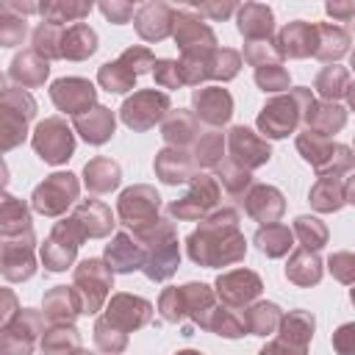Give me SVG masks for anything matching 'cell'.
Listing matches in <instances>:
<instances>
[{"mask_svg": "<svg viewBox=\"0 0 355 355\" xmlns=\"http://www.w3.org/2000/svg\"><path fill=\"white\" fill-rule=\"evenodd\" d=\"M75 194H78V183L69 172L67 175H53L33 191V208L47 214V216H55L75 200Z\"/></svg>", "mask_w": 355, "mask_h": 355, "instance_id": "6da1fadb", "label": "cell"}, {"mask_svg": "<svg viewBox=\"0 0 355 355\" xmlns=\"http://www.w3.org/2000/svg\"><path fill=\"white\" fill-rule=\"evenodd\" d=\"M33 147L44 161L61 164L72 153V133L61 119H47L39 125V130L33 136Z\"/></svg>", "mask_w": 355, "mask_h": 355, "instance_id": "7a4b0ae2", "label": "cell"}, {"mask_svg": "<svg viewBox=\"0 0 355 355\" xmlns=\"http://www.w3.org/2000/svg\"><path fill=\"white\" fill-rule=\"evenodd\" d=\"M169 105V100H166V94H155V92H141V94H136L133 100H128L125 103V108H122V119L130 125V128H150L161 114H164V108Z\"/></svg>", "mask_w": 355, "mask_h": 355, "instance_id": "3957f363", "label": "cell"}, {"mask_svg": "<svg viewBox=\"0 0 355 355\" xmlns=\"http://www.w3.org/2000/svg\"><path fill=\"white\" fill-rule=\"evenodd\" d=\"M50 94H53V100H55V105H58L61 111L75 114V116H80V114H83L80 108L92 105V100H94L92 83H86V80H80V78L55 80L53 89H50Z\"/></svg>", "mask_w": 355, "mask_h": 355, "instance_id": "277c9868", "label": "cell"}, {"mask_svg": "<svg viewBox=\"0 0 355 355\" xmlns=\"http://www.w3.org/2000/svg\"><path fill=\"white\" fill-rule=\"evenodd\" d=\"M75 125H78V130L83 133V139L92 141V144H100V141H105V139L114 133V116H111V111H105V108H94V111H89V114L75 116Z\"/></svg>", "mask_w": 355, "mask_h": 355, "instance_id": "5b68a950", "label": "cell"}, {"mask_svg": "<svg viewBox=\"0 0 355 355\" xmlns=\"http://www.w3.org/2000/svg\"><path fill=\"white\" fill-rule=\"evenodd\" d=\"M14 80H19L22 86H36L47 78V61L39 58V53H25V55H17L14 64H11V72H8Z\"/></svg>", "mask_w": 355, "mask_h": 355, "instance_id": "8992f818", "label": "cell"}, {"mask_svg": "<svg viewBox=\"0 0 355 355\" xmlns=\"http://www.w3.org/2000/svg\"><path fill=\"white\" fill-rule=\"evenodd\" d=\"M94 42H97V36H94L92 28H86V25H75V28H69V31L61 36V55H69V58H86V55L94 53V47H97Z\"/></svg>", "mask_w": 355, "mask_h": 355, "instance_id": "52a82bcc", "label": "cell"}, {"mask_svg": "<svg viewBox=\"0 0 355 355\" xmlns=\"http://www.w3.org/2000/svg\"><path fill=\"white\" fill-rule=\"evenodd\" d=\"M313 33H316V28H308L305 22H294V25L283 28L280 50L291 53V55H305V53L313 50Z\"/></svg>", "mask_w": 355, "mask_h": 355, "instance_id": "ba28073f", "label": "cell"}, {"mask_svg": "<svg viewBox=\"0 0 355 355\" xmlns=\"http://www.w3.org/2000/svg\"><path fill=\"white\" fill-rule=\"evenodd\" d=\"M194 103L197 108L202 111V116L208 122H225L230 116V97L227 92L222 89H214V92H197L194 94Z\"/></svg>", "mask_w": 355, "mask_h": 355, "instance_id": "9c48e42d", "label": "cell"}, {"mask_svg": "<svg viewBox=\"0 0 355 355\" xmlns=\"http://www.w3.org/2000/svg\"><path fill=\"white\" fill-rule=\"evenodd\" d=\"M239 28H241V33H247V36H255V31H258V36H266V33L272 31V11L263 8V6H247V8L241 11Z\"/></svg>", "mask_w": 355, "mask_h": 355, "instance_id": "30bf717a", "label": "cell"}, {"mask_svg": "<svg viewBox=\"0 0 355 355\" xmlns=\"http://www.w3.org/2000/svg\"><path fill=\"white\" fill-rule=\"evenodd\" d=\"M133 78H136V72H133L130 67H125L122 58H119L116 64H105V67L100 69V83H103L108 92H125V89H130V86H133Z\"/></svg>", "mask_w": 355, "mask_h": 355, "instance_id": "8fae6325", "label": "cell"}, {"mask_svg": "<svg viewBox=\"0 0 355 355\" xmlns=\"http://www.w3.org/2000/svg\"><path fill=\"white\" fill-rule=\"evenodd\" d=\"M86 183L94 191H108L119 183V169L108 161H94V164L86 166Z\"/></svg>", "mask_w": 355, "mask_h": 355, "instance_id": "7c38bea8", "label": "cell"}, {"mask_svg": "<svg viewBox=\"0 0 355 355\" xmlns=\"http://www.w3.org/2000/svg\"><path fill=\"white\" fill-rule=\"evenodd\" d=\"M100 266H103L100 261H83V263H80V269H78V275H75V283H83L86 277L94 283V277L100 275ZM108 283H111V277H108V275H105V277H100V288H94V297H89V305H86L89 311H94V302L100 305V300H103V294H105L103 288H108Z\"/></svg>", "mask_w": 355, "mask_h": 355, "instance_id": "4fadbf2b", "label": "cell"}, {"mask_svg": "<svg viewBox=\"0 0 355 355\" xmlns=\"http://www.w3.org/2000/svg\"><path fill=\"white\" fill-rule=\"evenodd\" d=\"M22 227L28 230V211L14 197H6V202H3V230H6V236L11 230H19L22 233Z\"/></svg>", "mask_w": 355, "mask_h": 355, "instance_id": "5bb4252c", "label": "cell"}, {"mask_svg": "<svg viewBox=\"0 0 355 355\" xmlns=\"http://www.w3.org/2000/svg\"><path fill=\"white\" fill-rule=\"evenodd\" d=\"M86 11H89V6H42V14L47 17L50 25H53V22H64V17H67V19L83 17Z\"/></svg>", "mask_w": 355, "mask_h": 355, "instance_id": "9a60e30c", "label": "cell"}, {"mask_svg": "<svg viewBox=\"0 0 355 355\" xmlns=\"http://www.w3.org/2000/svg\"><path fill=\"white\" fill-rule=\"evenodd\" d=\"M25 36V19H6L3 22V31H0V39L6 47H14L17 42H22Z\"/></svg>", "mask_w": 355, "mask_h": 355, "instance_id": "2e32d148", "label": "cell"}, {"mask_svg": "<svg viewBox=\"0 0 355 355\" xmlns=\"http://www.w3.org/2000/svg\"><path fill=\"white\" fill-rule=\"evenodd\" d=\"M347 80V75L341 72V69H333V67H327L322 75H319V89H322V94L324 97H336V83H344Z\"/></svg>", "mask_w": 355, "mask_h": 355, "instance_id": "e0dca14e", "label": "cell"}, {"mask_svg": "<svg viewBox=\"0 0 355 355\" xmlns=\"http://www.w3.org/2000/svg\"><path fill=\"white\" fill-rule=\"evenodd\" d=\"M297 230H300V233H308L305 216H302V219H297ZM322 241H324V227H322V225H316V219H311V247H319Z\"/></svg>", "mask_w": 355, "mask_h": 355, "instance_id": "ac0fdd59", "label": "cell"}, {"mask_svg": "<svg viewBox=\"0 0 355 355\" xmlns=\"http://www.w3.org/2000/svg\"><path fill=\"white\" fill-rule=\"evenodd\" d=\"M336 336H341V338H349V341H352V344L341 347L338 352H341V355H355V324H344V327H341Z\"/></svg>", "mask_w": 355, "mask_h": 355, "instance_id": "d6986e66", "label": "cell"}, {"mask_svg": "<svg viewBox=\"0 0 355 355\" xmlns=\"http://www.w3.org/2000/svg\"><path fill=\"white\" fill-rule=\"evenodd\" d=\"M103 11H105L108 17H114L116 22H125V17L130 14V6H103Z\"/></svg>", "mask_w": 355, "mask_h": 355, "instance_id": "ffe728a7", "label": "cell"}, {"mask_svg": "<svg viewBox=\"0 0 355 355\" xmlns=\"http://www.w3.org/2000/svg\"><path fill=\"white\" fill-rule=\"evenodd\" d=\"M349 103L355 105V86H349Z\"/></svg>", "mask_w": 355, "mask_h": 355, "instance_id": "44dd1931", "label": "cell"}, {"mask_svg": "<svg viewBox=\"0 0 355 355\" xmlns=\"http://www.w3.org/2000/svg\"><path fill=\"white\" fill-rule=\"evenodd\" d=\"M352 300H355V291H352Z\"/></svg>", "mask_w": 355, "mask_h": 355, "instance_id": "7402d4cb", "label": "cell"}, {"mask_svg": "<svg viewBox=\"0 0 355 355\" xmlns=\"http://www.w3.org/2000/svg\"><path fill=\"white\" fill-rule=\"evenodd\" d=\"M352 64H355V55H352Z\"/></svg>", "mask_w": 355, "mask_h": 355, "instance_id": "603a6c76", "label": "cell"}]
</instances>
